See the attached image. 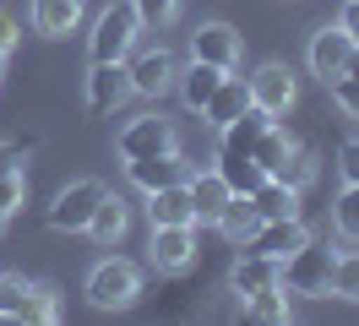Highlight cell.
<instances>
[{
	"mask_svg": "<svg viewBox=\"0 0 359 326\" xmlns=\"http://www.w3.org/2000/svg\"><path fill=\"white\" fill-rule=\"evenodd\" d=\"M212 229H218V234H224L229 245L240 250V245H250V234L262 229V212H256V201H250V196L234 191V196H229V207L218 212V223H212Z\"/></svg>",
	"mask_w": 359,
	"mask_h": 326,
	"instance_id": "cell-19",
	"label": "cell"
},
{
	"mask_svg": "<svg viewBox=\"0 0 359 326\" xmlns=\"http://www.w3.org/2000/svg\"><path fill=\"white\" fill-rule=\"evenodd\" d=\"M343 76H359V43H354V55H348V71Z\"/></svg>",
	"mask_w": 359,
	"mask_h": 326,
	"instance_id": "cell-36",
	"label": "cell"
},
{
	"mask_svg": "<svg viewBox=\"0 0 359 326\" xmlns=\"http://www.w3.org/2000/svg\"><path fill=\"white\" fill-rule=\"evenodd\" d=\"M191 60H207V65H218V71H240L245 43H240V33H234L229 22H196V33H191Z\"/></svg>",
	"mask_w": 359,
	"mask_h": 326,
	"instance_id": "cell-10",
	"label": "cell"
},
{
	"mask_svg": "<svg viewBox=\"0 0 359 326\" xmlns=\"http://www.w3.org/2000/svg\"><path fill=\"white\" fill-rule=\"evenodd\" d=\"M316 169H321V163H316V152L305 147V142H294V152L283 158V169L272 174V179H283V185H294V191H305V185L316 179Z\"/></svg>",
	"mask_w": 359,
	"mask_h": 326,
	"instance_id": "cell-26",
	"label": "cell"
},
{
	"mask_svg": "<svg viewBox=\"0 0 359 326\" xmlns=\"http://www.w3.org/2000/svg\"><path fill=\"white\" fill-rule=\"evenodd\" d=\"M332 245L321 239H305L299 250L283 256V294H299V299H327L332 294Z\"/></svg>",
	"mask_w": 359,
	"mask_h": 326,
	"instance_id": "cell-3",
	"label": "cell"
},
{
	"mask_svg": "<svg viewBox=\"0 0 359 326\" xmlns=\"http://www.w3.org/2000/svg\"><path fill=\"white\" fill-rule=\"evenodd\" d=\"M245 109H250V87H245V76H234V71H229L224 82H218V93L202 104V120L212 130H224L229 120H234V114H245Z\"/></svg>",
	"mask_w": 359,
	"mask_h": 326,
	"instance_id": "cell-17",
	"label": "cell"
},
{
	"mask_svg": "<svg viewBox=\"0 0 359 326\" xmlns=\"http://www.w3.org/2000/svg\"><path fill=\"white\" fill-rule=\"evenodd\" d=\"M142 294V266L126 256H104L88 272V304L93 310H131Z\"/></svg>",
	"mask_w": 359,
	"mask_h": 326,
	"instance_id": "cell-4",
	"label": "cell"
},
{
	"mask_svg": "<svg viewBox=\"0 0 359 326\" xmlns=\"http://www.w3.org/2000/svg\"><path fill=\"white\" fill-rule=\"evenodd\" d=\"M131 6L142 17V27H169L180 17V0H131Z\"/></svg>",
	"mask_w": 359,
	"mask_h": 326,
	"instance_id": "cell-29",
	"label": "cell"
},
{
	"mask_svg": "<svg viewBox=\"0 0 359 326\" xmlns=\"http://www.w3.org/2000/svg\"><path fill=\"white\" fill-rule=\"evenodd\" d=\"M126 76H131L136 98H163V93L175 87V55H169V49H142V55L126 65Z\"/></svg>",
	"mask_w": 359,
	"mask_h": 326,
	"instance_id": "cell-13",
	"label": "cell"
},
{
	"mask_svg": "<svg viewBox=\"0 0 359 326\" xmlns=\"http://www.w3.org/2000/svg\"><path fill=\"white\" fill-rule=\"evenodd\" d=\"M185 174H191V158H185L180 147L175 152H158V158H131V163H126V179H131L142 196L163 191V185H180Z\"/></svg>",
	"mask_w": 359,
	"mask_h": 326,
	"instance_id": "cell-11",
	"label": "cell"
},
{
	"mask_svg": "<svg viewBox=\"0 0 359 326\" xmlns=\"http://www.w3.org/2000/svg\"><path fill=\"white\" fill-rule=\"evenodd\" d=\"M136 33H142L136 6H131V0H109V6L98 11V22H93V33H88V55H93V65L126 60V55L136 49Z\"/></svg>",
	"mask_w": 359,
	"mask_h": 326,
	"instance_id": "cell-2",
	"label": "cell"
},
{
	"mask_svg": "<svg viewBox=\"0 0 359 326\" xmlns=\"http://www.w3.org/2000/svg\"><path fill=\"white\" fill-rule=\"evenodd\" d=\"M240 304H245V321L256 326H289V294L283 288H262V294H250Z\"/></svg>",
	"mask_w": 359,
	"mask_h": 326,
	"instance_id": "cell-25",
	"label": "cell"
},
{
	"mask_svg": "<svg viewBox=\"0 0 359 326\" xmlns=\"http://www.w3.org/2000/svg\"><path fill=\"white\" fill-rule=\"evenodd\" d=\"M17 33H22V27H17V11H11V6H0V43H6V49H17Z\"/></svg>",
	"mask_w": 359,
	"mask_h": 326,
	"instance_id": "cell-34",
	"label": "cell"
},
{
	"mask_svg": "<svg viewBox=\"0 0 359 326\" xmlns=\"http://www.w3.org/2000/svg\"><path fill=\"white\" fill-rule=\"evenodd\" d=\"M22 201H27V179H22V169H6V174H0V212L11 217Z\"/></svg>",
	"mask_w": 359,
	"mask_h": 326,
	"instance_id": "cell-30",
	"label": "cell"
},
{
	"mask_svg": "<svg viewBox=\"0 0 359 326\" xmlns=\"http://www.w3.org/2000/svg\"><path fill=\"white\" fill-rule=\"evenodd\" d=\"M332 229L348 245H359V185H343L337 191V201H332Z\"/></svg>",
	"mask_w": 359,
	"mask_h": 326,
	"instance_id": "cell-27",
	"label": "cell"
},
{
	"mask_svg": "<svg viewBox=\"0 0 359 326\" xmlns=\"http://www.w3.org/2000/svg\"><path fill=\"white\" fill-rule=\"evenodd\" d=\"M0 234H6V212H0Z\"/></svg>",
	"mask_w": 359,
	"mask_h": 326,
	"instance_id": "cell-38",
	"label": "cell"
},
{
	"mask_svg": "<svg viewBox=\"0 0 359 326\" xmlns=\"http://www.w3.org/2000/svg\"><path fill=\"white\" fill-rule=\"evenodd\" d=\"M337 27L359 39V0H343V17H337Z\"/></svg>",
	"mask_w": 359,
	"mask_h": 326,
	"instance_id": "cell-35",
	"label": "cell"
},
{
	"mask_svg": "<svg viewBox=\"0 0 359 326\" xmlns=\"http://www.w3.org/2000/svg\"><path fill=\"white\" fill-rule=\"evenodd\" d=\"M354 33H343L337 22H327V27H316L311 33V49H305V60H311V76H321V82H337L343 71H348V55H354Z\"/></svg>",
	"mask_w": 359,
	"mask_h": 326,
	"instance_id": "cell-9",
	"label": "cell"
},
{
	"mask_svg": "<svg viewBox=\"0 0 359 326\" xmlns=\"http://www.w3.org/2000/svg\"><path fill=\"white\" fill-rule=\"evenodd\" d=\"M147 223H153V229H163V223H196V217H191L185 179H180V185H163V191H147Z\"/></svg>",
	"mask_w": 359,
	"mask_h": 326,
	"instance_id": "cell-22",
	"label": "cell"
},
{
	"mask_svg": "<svg viewBox=\"0 0 359 326\" xmlns=\"http://www.w3.org/2000/svg\"><path fill=\"white\" fill-rule=\"evenodd\" d=\"M185 191H191V217H196V223H202V229H212V223H218V212H224L229 207V179L218 169H191L185 174Z\"/></svg>",
	"mask_w": 359,
	"mask_h": 326,
	"instance_id": "cell-12",
	"label": "cell"
},
{
	"mask_svg": "<svg viewBox=\"0 0 359 326\" xmlns=\"http://www.w3.org/2000/svg\"><path fill=\"white\" fill-rule=\"evenodd\" d=\"M294 142H299V136H294L283 120H267V130L256 136V152H250V158H256V169H262V174H278V169H283V158L294 152Z\"/></svg>",
	"mask_w": 359,
	"mask_h": 326,
	"instance_id": "cell-23",
	"label": "cell"
},
{
	"mask_svg": "<svg viewBox=\"0 0 359 326\" xmlns=\"http://www.w3.org/2000/svg\"><path fill=\"white\" fill-rule=\"evenodd\" d=\"M311 239V229H305V217H262V229L250 234V245H240V250H262V256L283 261L289 250H299Z\"/></svg>",
	"mask_w": 359,
	"mask_h": 326,
	"instance_id": "cell-15",
	"label": "cell"
},
{
	"mask_svg": "<svg viewBox=\"0 0 359 326\" xmlns=\"http://www.w3.org/2000/svg\"><path fill=\"white\" fill-rule=\"evenodd\" d=\"M6 55H11V49H6V43H0V65H6Z\"/></svg>",
	"mask_w": 359,
	"mask_h": 326,
	"instance_id": "cell-37",
	"label": "cell"
},
{
	"mask_svg": "<svg viewBox=\"0 0 359 326\" xmlns=\"http://www.w3.org/2000/svg\"><path fill=\"white\" fill-rule=\"evenodd\" d=\"M114 147H120L126 163H131V158H158V152L180 147V130H175V120H163V114H142V120H131V125L114 136Z\"/></svg>",
	"mask_w": 359,
	"mask_h": 326,
	"instance_id": "cell-7",
	"label": "cell"
},
{
	"mask_svg": "<svg viewBox=\"0 0 359 326\" xmlns=\"http://www.w3.org/2000/svg\"><path fill=\"white\" fill-rule=\"evenodd\" d=\"M147 261L158 272H191L196 266V223H163V229H153Z\"/></svg>",
	"mask_w": 359,
	"mask_h": 326,
	"instance_id": "cell-8",
	"label": "cell"
},
{
	"mask_svg": "<svg viewBox=\"0 0 359 326\" xmlns=\"http://www.w3.org/2000/svg\"><path fill=\"white\" fill-rule=\"evenodd\" d=\"M332 299L359 304V250H343L332 261Z\"/></svg>",
	"mask_w": 359,
	"mask_h": 326,
	"instance_id": "cell-28",
	"label": "cell"
},
{
	"mask_svg": "<svg viewBox=\"0 0 359 326\" xmlns=\"http://www.w3.org/2000/svg\"><path fill=\"white\" fill-rule=\"evenodd\" d=\"M337 174H343V185H359V136L337 147Z\"/></svg>",
	"mask_w": 359,
	"mask_h": 326,
	"instance_id": "cell-33",
	"label": "cell"
},
{
	"mask_svg": "<svg viewBox=\"0 0 359 326\" xmlns=\"http://www.w3.org/2000/svg\"><path fill=\"white\" fill-rule=\"evenodd\" d=\"M33 147H39L33 136H6V142H0V174H6V169H22Z\"/></svg>",
	"mask_w": 359,
	"mask_h": 326,
	"instance_id": "cell-31",
	"label": "cell"
},
{
	"mask_svg": "<svg viewBox=\"0 0 359 326\" xmlns=\"http://www.w3.org/2000/svg\"><path fill=\"white\" fill-rule=\"evenodd\" d=\"M250 87V104L262 109V114H272V120H283L294 109V98H299V82H294V71L283 60H267V65H256L245 76Z\"/></svg>",
	"mask_w": 359,
	"mask_h": 326,
	"instance_id": "cell-6",
	"label": "cell"
},
{
	"mask_svg": "<svg viewBox=\"0 0 359 326\" xmlns=\"http://www.w3.org/2000/svg\"><path fill=\"white\" fill-rule=\"evenodd\" d=\"M126 98H131L126 60H109V65H93V71H88V109H93V114H114Z\"/></svg>",
	"mask_w": 359,
	"mask_h": 326,
	"instance_id": "cell-16",
	"label": "cell"
},
{
	"mask_svg": "<svg viewBox=\"0 0 359 326\" xmlns=\"http://www.w3.org/2000/svg\"><path fill=\"white\" fill-rule=\"evenodd\" d=\"M126 229H131V207H126L120 196L104 191V201H98V207H93V217H88V234L109 250V245H120V239H126Z\"/></svg>",
	"mask_w": 359,
	"mask_h": 326,
	"instance_id": "cell-21",
	"label": "cell"
},
{
	"mask_svg": "<svg viewBox=\"0 0 359 326\" xmlns=\"http://www.w3.org/2000/svg\"><path fill=\"white\" fill-rule=\"evenodd\" d=\"M224 76H229V71H218V65H207V60H191L185 71H175V87H180V98H185V109H196V114H202V104L218 93Z\"/></svg>",
	"mask_w": 359,
	"mask_h": 326,
	"instance_id": "cell-20",
	"label": "cell"
},
{
	"mask_svg": "<svg viewBox=\"0 0 359 326\" xmlns=\"http://www.w3.org/2000/svg\"><path fill=\"white\" fill-rule=\"evenodd\" d=\"M250 201H256V212H262V217H299V191L283 185V179H272V174L250 191Z\"/></svg>",
	"mask_w": 359,
	"mask_h": 326,
	"instance_id": "cell-24",
	"label": "cell"
},
{
	"mask_svg": "<svg viewBox=\"0 0 359 326\" xmlns=\"http://www.w3.org/2000/svg\"><path fill=\"white\" fill-rule=\"evenodd\" d=\"M0 321H27V326L60 321V294L49 283L22 278V272H0Z\"/></svg>",
	"mask_w": 359,
	"mask_h": 326,
	"instance_id": "cell-1",
	"label": "cell"
},
{
	"mask_svg": "<svg viewBox=\"0 0 359 326\" xmlns=\"http://www.w3.org/2000/svg\"><path fill=\"white\" fill-rule=\"evenodd\" d=\"M332 87V104L348 114V120H359V76H337V82H327Z\"/></svg>",
	"mask_w": 359,
	"mask_h": 326,
	"instance_id": "cell-32",
	"label": "cell"
},
{
	"mask_svg": "<svg viewBox=\"0 0 359 326\" xmlns=\"http://www.w3.org/2000/svg\"><path fill=\"white\" fill-rule=\"evenodd\" d=\"M98 201H104V185H98V179H71L66 191H55L44 217H49L55 234H88V217H93Z\"/></svg>",
	"mask_w": 359,
	"mask_h": 326,
	"instance_id": "cell-5",
	"label": "cell"
},
{
	"mask_svg": "<svg viewBox=\"0 0 359 326\" xmlns=\"http://www.w3.org/2000/svg\"><path fill=\"white\" fill-rule=\"evenodd\" d=\"M229 288L250 299V294H262V288H283V261L262 256V250H240V261L229 266Z\"/></svg>",
	"mask_w": 359,
	"mask_h": 326,
	"instance_id": "cell-14",
	"label": "cell"
},
{
	"mask_svg": "<svg viewBox=\"0 0 359 326\" xmlns=\"http://www.w3.org/2000/svg\"><path fill=\"white\" fill-rule=\"evenodd\" d=\"M76 27H82V0H33V33L71 39Z\"/></svg>",
	"mask_w": 359,
	"mask_h": 326,
	"instance_id": "cell-18",
	"label": "cell"
}]
</instances>
